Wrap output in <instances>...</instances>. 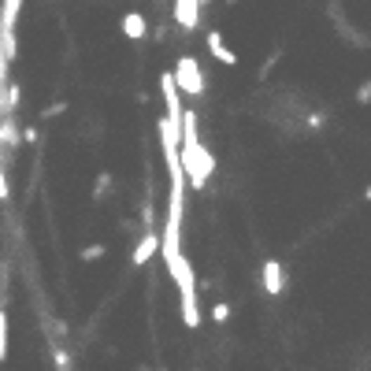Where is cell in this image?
Segmentation results:
<instances>
[{"mask_svg": "<svg viewBox=\"0 0 371 371\" xmlns=\"http://www.w3.org/2000/svg\"><path fill=\"white\" fill-rule=\"evenodd\" d=\"M178 167L186 175V186H193V190H204L211 171H216V160H211V152L201 145L197 138V112H182V141H178Z\"/></svg>", "mask_w": 371, "mask_h": 371, "instance_id": "cell-1", "label": "cell"}, {"mask_svg": "<svg viewBox=\"0 0 371 371\" xmlns=\"http://www.w3.org/2000/svg\"><path fill=\"white\" fill-rule=\"evenodd\" d=\"M164 263H167V271H171V278H175V286H178L182 323L190 330H197V327H201V308H197V275H193V263L182 256V249H178V253H164Z\"/></svg>", "mask_w": 371, "mask_h": 371, "instance_id": "cell-2", "label": "cell"}, {"mask_svg": "<svg viewBox=\"0 0 371 371\" xmlns=\"http://www.w3.org/2000/svg\"><path fill=\"white\" fill-rule=\"evenodd\" d=\"M171 78H175L178 93H190V97H204V74H201V63H197L193 56H178Z\"/></svg>", "mask_w": 371, "mask_h": 371, "instance_id": "cell-3", "label": "cell"}, {"mask_svg": "<svg viewBox=\"0 0 371 371\" xmlns=\"http://www.w3.org/2000/svg\"><path fill=\"white\" fill-rule=\"evenodd\" d=\"M260 286H263V294H268V297H282L286 294V268H282V263H278V260H263Z\"/></svg>", "mask_w": 371, "mask_h": 371, "instance_id": "cell-4", "label": "cell"}, {"mask_svg": "<svg viewBox=\"0 0 371 371\" xmlns=\"http://www.w3.org/2000/svg\"><path fill=\"white\" fill-rule=\"evenodd\" d=\"M156 253H160V234L156 230H145L141 237H138V245H134V253H130V263L134 268H145Z\"/></svg>", "mask_w": 371, "mask_h": 371, "instance_id": "cell-5", "label": "cell"}, {"mask_svg": "<svg viewBox=\"0 0 371 371\" xmlns=\"http://www.w3.org/2000/svg\"><path fill=\"white\" fill-rule=\"evenodd\" d=\"M208 52L216 56L223 67H237V56H234V48L223 41V34L219 30H208Z\"/></svg>", "mask_w": 371, "mask_h": 371, "instance_id": "cell-6", "label": "cell"}, {"mask_svg": "<svg viewBox=\"0 0 371 371\" xmlns=\"http://www.w3.org/2000/svg\"><path fill=\"white\" fill-rule=\"evenodd\" d=\"M19 11H22V0H0V34H15Z\"/></svg>", "mask_w": 371, "mask_h": 371, "instance_id": "cell-7", "label": "cell"}, {"mask_svg": "<svg viewBox=\"0 0 371 371\" xmlns=\"http://www.w3.org/2000/svg\"><path fill=\"white\" fill-rule=\"evenodd\" d=\"M119 26H123V37H130V41H141V37L149 34V26H145V15H141V11H126Z\"/></svg>", "mask_w": 371, "mask_h": 371, "instance_id": "cell-8", "label": "cell"}, {"mask_svg": "<svg viewBox=\"0 0 371 371\" xmlns=\"http://www.w3.org/2000/svg\"><path fill=\"white\" fill-rule=\"evenodd\" d=\"M52 364H56L60 371H71L74 367V360H71V353L63 349V346H56V341H52Z\"/></svg>", "mask_w": 371, "mask_h": 371, "instance_id": "cell-9", "label": "cell"}, {"mask_svg": "<svg viewBox=\"0 0 371 371\" xmlns=\"http://www.w3.org/2000/svg\"><path fill=\"white\" fill-rule=\"evenodd\" d=\"M0 360H8V308L0 304Z\"/></svg>", "mask_w": 371, "mask_h": 371, "instance_id": "cell-10", "label": "cell"}, {"mask_svg": "<svg viewBox=\"0 0 371 371\" xmlns=\"http://www.w3.org/2000/svg\"><path fill=\"white\" fill-rule=\"evenodd\" d=\"M211 320H216V323H227V320H230V304L219 301L216 308H211Z\"/></svg>", "mask_w": 371, "mask_h": 371, "instance_id": "cell-11", "label": "cell"}, {"mask_svg": "<svg viewBox=\"0 0 371 371\" xmlns=\"http://www.w3.org/2000/svg\"><path fill=\"white\" fill-rule=\"evenodd\" d=\"M11 197V186H8V175H4V160H0V201Z\"/></svg>", "mask_w": 371, "mask_h": 371, "instance_id": "cell-12", "label": "cell"}, {"mask_svg": "<svg viewBox=\"0 0 371 371\" xmlns=\"http://www.w3.org/2000/svg\"><path fill=\"white\" fill-rule=\"evenodd\" d=\"M104 256V245H86L82 249V260H100Z\"/></svg>", "mask_w": 371, "mask_h": 371, "instance_id": "cell-13", "label": "cell"}, {"mask_svg": "<svg viewBox=\"0 0 371 371\" xmlns=\"http://www.w3.org/2000/svg\"><path fill=\"white\" fill-rule=\"evenodd\" d=\"M108 186H112L108 175H97V190H93V193H97V197H100V193H108Z\"/></svg>", "mask_w": 371, "mask_h": 371, "instance_id": "cell-14", "label": "cell"}, {"mask_svg": "<svg viewBox=\"0 0 371 371\" xmlns=\"http://www.w3.org/2000/svg\"><path fill=\"white\" fill-rule=\"evenodd\" d=\"M356 100H360V104H367V100H371V82H364L360 89H356Z\"/></svg>", "mask_w": 371, "mask_h": 371, "instance_id": "cell-15", "label": "cell"}, {"mask_svg": "<svg viewBox=\"0 0 371 371\" xmlns=\"http://www.w3.org/2000/svg\"><path fill=\"white\" fill-rule=\"evenodd\" d=\"M364 201H371V186H367V190H364Z\"/></svg>", "mask_w": 371, "mask_h": 371, "instance_id": "cell-16", "label": "cell"}, {"mask_svg": "<svg viewBox=\"0 0 371 371\" xmlns=\"http://www.w3.org/2000/svg\"><path fill=\"white\" fill-rule=\"evenodd\" d=\"M71 371H74V367H71Z\"/></svg>", "mask_w": 371, "mask_h": 371, "instance_id": "cell-17", "label": "cell"}]
</instances>
